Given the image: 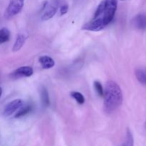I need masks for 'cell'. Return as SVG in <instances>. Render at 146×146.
I'll use <instances>...</instances> for the list:
<instances>
[{"label": "cell", "mask_w": 146, "mask_h": 146, "mask_svg": "<svg viewBox=\"0 0 146 146\" xmlns=\"http://www.w3.org/2000/svg\"><path fill=\"white\" fill-rule=\"evenodd\" d=\"M27 36L24 35L23 34H19L17 36V38H16V41L14 42V46H13L12 50L14 52L15 51H18L19 50L21 49L22 48V46H24V44H25L26 40H27Z\"/></svg>", "instance_id": "10"}, {"label": "cell", "mask_w": 146, "mask_h": 146, "mask_svg": "<svg viewBox=\"0 0 146 146\" xmlns=\"http://www.w3.org/2000/svg\"><path fill=\"white\" fill-rule=\"evenodd\" d=\"M24 5V0H9L4 17L7 19L12 18L22 10Z\"/></svg>", "instance_id": "3"}, {"label": "cell", "mask_w": 146, "mask_h": 146, "mask_svg": "<svg viewBox=\"0 0 146 146\" xmlns=\"http://www.w3.org/2000/svg\"><path fill=\"white\" fill-rule=\"evenodd\" d=\"M135 75L140 84L146 86V68H137L135 71Z\"/></svg>", "instance_id": "12"}, {"label": "cell", "mask_w": 146, "mask_h": 146, "mask_svg": "<svg viewBox=\"0 0 146 146\" xmlns=\"http://www.w3.org/2000/svg\"><path fill=\"white\" fill-rule=\"evenodd\" d=\"M33 68L30 66H21L16 69L15 71H13L11 74L10 76L12 78L17 79V78H24V77H29L33 75Z\"/></svg>", "instance_id": "6"}, {"label": "cell", "mask_w": 146, "mask_h": 146, "mask_svg": "<svg viewBox=\"0 0 146 146\" xmlns=\"http://www.w3.org/2000/svg\"><path fill=\"white\" fill-rule=\"evenodd\" d=\"M40 64L44 69H49L55 66V61L48 56H42L38 59Z\"/></svg>", "instance_id": "9"}, {"label": "cell", "mask_w": 146, "mask_h": 146, "mask_svg": "<svg viewBox=\"0 0 146 146\" xmlns=\"http://www.w3.org/2000/svg\"><path fill=\"white\" fill-rule=\"evenodd\" d=\"M105 6L103 14L100 18L103 19L104 24L106 27L113 21L117 10L118 2L117 0H104Z\"/></svg>", "instance_id": "2"}, {"label": "cell", "mask_w": 146, "mask_h": 146, "mask_svg": "<svg viewBox=\"0 0 146 146\" xmlns=\"http://www.w3.org/2000/svg\"><path fill=\"white\" fill-rule=\"evenodd\" d=\"M32 111V106L31 105H27L25 106H21V109L18 111V112L16 113V115H14L16 118H21V117L24 116V115H27L29 113H30Z\"/></svg>", "instance_id": "14"}, {"label": "cell", "mask_w": 146, "mask_h": 146, "mask_svg": "<svg viewBox=\"0 0 146 146\" xmlns=\"http://www.w3.org/2000/svg\"><path fill=\"white\" fill-rule=\"evenodd\" d=\"M121 1H125V0H121Z\"/></svg>", "instance_id": "21"}, {"label": "cell", "mask_w": 146, "mask_h": 146, "mask_svg": "<svg viewBox=\"0 0 146 146\" xmlns=\"http://www.w3.org/2000/svg\"><path fill=\"white\" fill-rule=\"evenodd\" d=\"M1 94H2V89H1V88L0 87V98H1Z\"/></svg>", "instance_id": "19"}, {"label": "cell", "mask_w": 146, "mask_h": 146, "mask_svg": "<svg viewBox=\"0 0 146 146\" xmlns=\"http://www.w3.org/2000/svg\"><path fill=\"white\" fill-rule=\"evenodd\" d=\"M122 146H134L133 136L129 128H127L126 135H125V141L123 143Z\"/></svg>", "instance_id": "15"}, {"label": "cell", "mask_w": 146, "mask_h": 146, "mask_svg": "<svg viewBox=\"0 0 146 146\" xmlns=\"http://www.w3.org/2000/svg\"><path fill=\"white\" fill-rule=\"evenodd\" d=\"M68 4H65L64 5H62L60 8V15L63 16L64 14H66L68 12Z\"/></svg>", "instance_id": "18"}, {"label": "cell", "mask_w": 146, "mask_h": 146, "mask_svg": "<svg viewBox=\"0 0 146 146\" xmlns=\"http://www.w3.org/2000/svg\"><path fill=\"white\" fill-rule=\"evenodd\" d=\"M145 130H146V122H145Z\"/></svg>", "instance_id": "20"}, {"label": "cell", "mask_w": 146, "mask_h": 146, "mask_svg": "<svg viewBox=\"0 0 146 146\" xmlns=\"http://www.w3.org/2000/svg\"><path fill=\"white\" fill-rule=\"evenodd\" d=\"M24 105V102L21 99H16L9 103L5 106L4 110V115L5 116H9L12 115L16 111L21 108Z\"/></svg>", "instance_id": "7"}, {"label": "cell", "mask_w": 146, "mask_h": 146, "mask_svg": "<svg viewBox=\"0 0 146 146\" xmlns=\"http://www.w3.org/2000/svg\"><path fill=\"white\" fill-rule=\"evenodd\" d=\"M94 88H95V90L96 91L97 94H98V96H104V88H103L101 83L98 81H94Z\"/></svg>", "instance_id": "17"}, {"label": "cell", "mask_w": 146, "mask_h": 146, "mask_svg": "<svg viewBox=\"0 0 146 146\" xmlns=\"http://www.w3.org/2000/svg\"><path fill=\"white\" fill-rule=\"evenodd\" d=\"M71 96L76 100L78 104H84L85 103V98L82 94L77 91H73L71 93Z\"/></svg>", "instance_id": "16"}, {"label": "cell", "mask_w": 146, "mask_h": 146, "mask_svg": "<svg viewBox=\"0 0 146 146\" xmlns=\"http://www.w3.org/2000/svg\"><path fill=\"white\" fill-rule=\"evenodd\" d=\"M11 34L8 29L2 28L0 29V44L7 42L9 40Z\"/></svg>", "instance_id": "13"}, {"label": "cell", "mask_w": 146, "mask_h": 146, "mask_svg": "<svg viewBox=\"0 0 146 146\" xmlns=\"http://www.w3.org/2000/svg\"><path fill=\"white\" fill-rule=\"evenodd\" d=\"M60 0H52L50 4H47L45 8L44 14L41 16V19L43 21H47L52 18L56 13L59 5Z\"/></svg>", "instance_id": "5"}, {"label": "cell", "mask_w": 146, "mask_h": 146, "mask_svg": "<svg viewBox=\"0 0 146 146\" xmlns=\"http://www.w3.org/2000/svg\"><path fill=\"white\" fill-rule=\"evenodd\" d=\"M104 110L110 114L118 109L123 103V94L118 84L113 81H107L104 93Z\"/></svg>", "instance_id": "1"}, {"label": "cell", "mask_w": 146, "mask_h": 146, "mask_svg": "<svg viewBox=\"0 0 146 146\" xmlns=\"http://www.w3.org/2000/svg\"><path fill=\"white\" fill-rule=\"evenodd\" d=\"M106 26L102 19L98 17V18H93L91 21L84 24L82 27V29L91 31H98L102 30Z\"/></svg>", "instance_id": "4"}, {"label": "cell", "mask_w": 146, "mask_h": 146, "mask_svg": "<svg viewBox=\"0 0 146 146\" xmlns=\"http://www.w3.org/2000/svg\"><path fill=\"white\" fill-rule=\"evenodd\" d=\"M131 24L133 27L136 29H146V15L143 14H138L133 19Z\"/></svg>", "instance_id": "8"}, {"label": "cell", "mask_w": 146, "mask_h": 146, "mask_svg": "<svg viewBox=\"0 0 146 146\" xmlns=\"http://www.w3.org/2000/svg\"><path fill=\"white\" fill-rule=\"evenodd\" d=\"M40 95H41V101L42 106L44 108H48L50 106V99L48 92L44 86H41L40 89Z\"/></svg>", "instance_id": "11"}]
</instances>
